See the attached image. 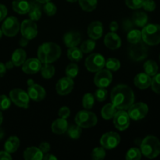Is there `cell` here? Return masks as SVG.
<instances>
[{"instance_id":"cell-9","label":"cell","mask_w":160,"mask_h":160,"mask_svg":"<svg viewBox=\"0 0 160 160\" xmlns=\"http://www.w3.org/2000/svg\"><path fill=\"white\" fill-rule=\"evenodd\" d=\"M20 28V23L17 17H9L5 20L2 25V31L7 37H14L19 32Z\"/></svg>"},{"instance_id":"cell-11","label":"cell","mask_w":160,"mask_h":160,"mask_svg":"<svg viewBox=\"0 0 160 160\" xmlns=\"http://www.w3.org/2000/svg\"><path fill=\"white\" fill-rule=\"evenodd\" d=\"M20 30L22 37L25 38L28 40H32L38 35L37 24H36L35 21L31 20V19L23 20L20 25Z\"/></svg>"},{"instance_id":"cell-23","label":"cell","mask_w":160,"mask_h":160,"mask_svg":"<svg viewBox=\"0 0 160 160\" xmlns=\"http://www.w3.org/2000/svg\"><path fill=\"white\" fill-rule=\"evenodd\" d=\"M68 129V122L67 119L59 118L54 120L52 124V131L56 134H62Z\"/></svg>"},{"instance_id":"cell-22","label":"cell","mask_w":160,"mask_h":160,"mask_svg":"<svg viewBox=\"0 0 160 160\" xmlns=\"http://www.w3.org/2000/svg\"><path fill=\"white\" fill-rule=\"evenodd\" d=\"M44 153L37 147H28L23 152V158L26 160H41L43 159Z\"/></svg>"},{"instance_id":"cell-42","label":"cell","mask_w":160,"mask_h":160,"mask_svg":"<svg viewBox=\"0 0 160 160\" xmlns=\"http://www.w3.org/2000/svg\"><path fill=\"white\" fill-rule=\"evenodd\" d=\"M44 12H45L47 16L48 17H52V16L55 15L56 13V10H57V8H56V5L54 3L51 2H48L45 3V6L43 7Z\"/></svg>"},{"instance_id":"cell-10","label":"cell","mask_w":160,"mask_h":160,"mask_svg":"<svg viewBox=\"0 0 160 160\" xmlns=\"http://www.w3.org/2000/svg\"><path fill=\"white\" fill-rule=\"evenodd\" d=\"M128 110L130 119L134 120H140L147 116L148 112V106L144 102L134 103Z\"/></svg>"},{"instance_id":"cell-1","label":"cell","mask_w":160,"mask_h":160,"mask_svg":"<svg viewBox=\"0 0 160 160\" xmlns=\"http://www.w3.org/2000/svg\"><path fill=\"white\" fill-rule=\"evenodd\" d=\"M110 98L117 109L128 110L134 103V93L128 85L119 84L112 88Z\"/></svg>"},{"instance_id":"cell-24","label":"cell","mask_w":160,"mask_h":160,"mask_svg":"<svg viewBox=\"0 0 160 160\" xmlns=\"http://www.w3.org/2000/svg\"><path fill=\"white\" fill-rule=\"evenodd\" d=\"M12 9L19 14L28 13L31 4L27 0H14L12 3Z\"/></svg>"},{"instance_id":"cell-55","label":"cell","mask_w":160,"mask_h":160,"mask_svg":"<svg viewBox=\"0 0 160 160\" xmlns=\"http://www.w3.org/2000/svg\"><path fill=\"white\" fill-rule=\"evenodd\" d=\"M28 39H27V38H22L21 39H20V45L21 47H25V46H27V45H28Z\"/></svg>"},{"instance_id":"cell-27","label":"cell","mask_w":160,"mask_h":160,"mask_svg":"<svg viewBox=\"0 0 160 160\" xmlns=\"http://www.w3.org/2000/svg\"><path fill=\"white\" fill-rule=\"evenodd\" d=\"M20 139L17 136H11L5 142L4 148L6 152L9 153H13L17 151L20 147Z\"/></svg>"},{"instance_id":"cell-14","label":"cell","mask_w":160,"mask_h":160,"mask_svg":"<svg viewBox=\"0 0 160 160\" xmlns=\"http://www.w3.org/2000/svg\"><path fill=\"white\" fill-rule=\"evenodd\" d=\"M114 126L119 131H125L130 126V117L128 112L120 109L113 117Z\"/></svg>"},{"instance_id":"cell-33","label":"cell","mask_w":160,"mask_h":160,"mask_svg":"<svg viewBox=\"0 0 160 160\" xmlns=\"http://www.w3.org/2000/svg\"><path fill=\"white\" fill-rule=\"evenodd\" d=\"M41 74L43 77L45 79H51L55 74V72H56V69L53 67L52 65H51L50 63H46L44 66H42V68L40 70Z\"/></svg>"},{"instance_id":"cell-18","label":"cell","mask_w":160,"mask_h":160,"mask_svg":"<svg viewBox=\"0 0 160 160\" xmlns=\"http://www.w3.org/2000/svg\"><path fill=\"white\" fill-rule=\"evenodd\" d=\"M104 44L109 49H118L121 46V39L115 32H109L105 36Z\"/></svg>"},{"instance_id":"cell-45","label":"cell","mask_w":160,"mask_h":160,"mask_svg":"<svg viewBox=\"0 0 160 160\" xmlns=\"http://www.w3.org/2000/svg\"><path fill=\"white\" fill-rule=\"evenodd\" d=\"M11 106V99L5 95H0V110H6Z\"/></svg>"},{"instance_id":"cell-31","label":"cell","mask_w":160,"mask_h":160,"mask_svg":"<svg viewBox=\"0 0 160 160\" xmlns=\"http://www.w3.org/2000/svg\"><path fill=\"white\" fill-rule=\"evenodd\" d=\"M144 70L145 73L149 75L150 77H153L158 73L159 70V67L158 64L155 62L154 60H147L144 64Z\"/></svg>"},{"instance_id":"cell-56","label":"cell","mask_w":160,"mask_h":160,"mask_svg":"<svg viewBox=\"0 0 160 160\" xmlns=\"http://www.w3.org/2000/svg\"><path fill=\"white\" fill-rule=\"evenodd\" d=\"M43 159L45 160H56L57 158L55 156H53L52 154H46V156H44Z\"/></svg>"},{"instance_id":"cell-34","label":"cell","mask_w":160,"mask_h":160,"mask_svg":"<svg viewBox=\"0 0 160 160\" xmlns=\"http://www.w3.org/2000/svg\"><path fill=\"white\" fill-rule=\"evenodd\" d=\"M128 41L130 44H135L142 41V31L135 29L128 31Z\"/></svg>"},{"instance_id":"cell-15","label":"cell","mask_w":160,"mask_h":160,"mask_svg":"<svg viewBox=\"0 0 160 160\" xmlns=\"http://www.w3.org/2000/svg\"><path fill=\"white\" fill-rule=\"evenodd\" d=\"M74 88V81L69 77H64L58 81L56 85V90L60 95H67L73 91Z\"/></svg>"},{"instance_id":"cell-4","label":"cell","mask_w":160,"mask_h":160,"mask_svg":"<svg viewBox=\"0 0 160 160\" xmlns=\"http://www.w3.org/2000/svg\"><path fill=\"white\" fill-rule=\"evenodd\" d=\"M142 38L146 45H156L160 43V25L146 24L142 31Z\"/></svg>"},{"instance_id":"cell-61","label":"cell","mask_w":160,"mask_h":160,"mask_svg":"<svg viewBox=\"0 0 160 160\" xmlns=\"http://www.w3.org/2000/svg\"><path fill=\"white\" fill-rule=\"evenodd\" d=\"M66 1L69 2H70V3H74V2H76L77 1H78V0H66Z\"/></svg>"},{"instance_id":"cell-53","label":"cell","mask_w":160,"mask_h":160,"mask_svg":"<svg viewBox=\"0 0 160 160\" xmlns=\"http://www.w3.org/2000/svg\"><path fill=\"white\" fill-rule=\"evenodd\" d=\"M118 28H119V25L117 22L116 21L111 22L110 24H109V29H110V31H112V32H115V31H117V30H118Z\"/></svg>"},{"instance_id":"cell-57","label":"cell","mask_w":160,"mask_h":160,"mask_svg":"<svg viewBox=\"0 0 160 160\" xmlns=\"http://www.w3.org/2000/svg\"><path fill=\"white\" fill-rule=\"evenodd\" d=\"M5 66H6V69H8V70H11V69L13 68L14 64H13V62H12V60H9V61H8V62H6Z\"/></svg>"},{"instance_id":"cell-3","label":"cell","mask_w":160,"mask_h":160,"mask_svg":"<svg viewBox=\"0 0 160 160\" xmlns=\"http://www.w3.org/2000/svg\"><path fill=\"white\" fill-rule=\"evenodd\" d=\"M141 152L148 159H154L160 154V142L153 135L144 138L141 144Z\"/></svg>"},{"instance_id":"cell-39","label":"cell","mask_w":160,"mask_h":160,"mask_svg":"<svg viewBox=\"0 0 160 160\" xmlns=\"http://www.w3.org/2000/svg\"><path fill=\"white\" fill-rule=\"evenodd\" d=\"M67 131L69 137L71 138L72 139H78L81 137L82 130H81V127H79L78 125H73L69 128Z\"/></svg>"},{"instance_id":"cell-37","label":"cell","mask_w":160,"mask_h":160,"mask_svg":"<svg viewBox=\"0 0 160 160\" xmlns=\"http://www.w3.org/2000/svg\"><path fill=\"white\" fill-rule=\"evenodd\" d=\"M83 106L85 109H91L95 104V96L91 93H87L84 95L82 100Z\"/></svg>"},{"instance_id":"cell-5","label":"cell","mask_w":160,"mask_h":160,"mask_svg":"<svg viewBox=\"0 0 160 160\" xmlns=\"http://www.w3.org/2000/svg\"><path fill=\"white\" fill-rule=\"evenodd\" d=\"M75 123L82 128H90L95 126L98 118L94 112L87 110H81L75 116Z\"/></svg>"},{"instance_id":"cell-63","label":"cell","mask_w":160,"mask_h":160,"mask_svg":"<svg viewBox=\"0 0 160 160\" xmlns=\"http://www.w3.org/2000/svg\"><path fill=\"white\" fill-rule=\"evenodd\" d=\"M159 60H160V56H159Z\"/></svg>"},{"instance_id":"cell-26","label":"cell","mask_w":160,"mask_h":160,"mask_svg":"<svg viewBox=\"0 0 160 160\" xmlns=\"http://www.w3.org/2000/svg\"><path fill=\"white\" fill-rule=\"evenodd\" d=\"M132 21L136 26L139 27V28H144L148 23V15L142 11H137L133 14Z\"/></svg>"},{"instance_id":"cell-60","label":"cell","mask_w":160,"mask_h":160,"mask_svg":"<svg viewBox=\"0 0 160 160\" xmlns=\"http://www.w3.org/2000/svg\"><path fill=\"white\" fill-rule=\"evenodd\" d=\"M2 120H3V116H2V112L0 111V125H1L2 123Z\"/></svg>"},{"instance_id":"cell-62","label":"cell","mask_w":160,"mask_h":160,"mask_svg":"<svg viewBox=\"0 0 160 160\" xmlns=\"http://www.w3.org/2000/svg\"><path fill=\"white\" fill-rule=\"evenodd\" d=\"M2 34H3V33H2V29H0V38H2Z\"/></svg>"},{"instance_id":"cell-8","label":"cell","mask_w":160,"mask_h":160,"mask_svg":"<svg viewBox=\"0 0 160 160\" xmlns=\"http://www.w3.org/2000/svg\"><path fill=\"white\" fill-rule=\"evenodd\" d=\"M9 98L11 101L20 108L28 109L29 107L30 97L28 92L20 88L12 89L9 92Z\"/></svg>"},{"instance_id":"cell-25","label":"cell","mask_w":160,"mask_h":160,"mask_svg":"<svg viewBox=\"0 0 160 160\" xmlns=\"http://www.w3.org/2000/svg\"><path fill=\"white\" fill-rule=\"evenodd\" d=\"M26 57L27 54L25 50H23V48H17L12 53L11 60L13 62L14 66H16V67H20V66L23 65V62H25Z\"/></svg>"},{"instance_id":"cell-19","label":"cell","mask_w":160,"mask_h":160,"mask_svg":"<svg viewBox=\"0 0 160 160\" xmlns=\"http://www.w3.org/2000/svg\"><path fill=\"white\" fill-rule=\"evenodd\" d=\"M88 34L93 40L99 39L103 34V25L100 21H93L88 28Z\"/></svg>"},{"instance_id":"cell-12","label":"cell","mask_w":160,"mask_h":160,"mask_svg":"<svg viewBox=\"0 0 160 160\" xmlns=\"http://www.w3.org/2000/svg\"><path fill=\"white\" fill-rule=\"evenodd\" d=\"M120 142L119 134L114 131H109L102 136L100 144L105 149H113L117 148Z\"/></svg>"},{"instance_id":"cell-6","label":"cell","mask_w":160,"mask_h":160,"mask_svg":"<svg viewBox=\"0 0 160 160\" xmlns=\"http://www.w3.org/2000/svg\"><path fill=\"white\" fill-rule=\"evenodd\" d=\"M148 47L144 42L140 41L135 44H131L129 47V56L133 61L139 62L144 60L148 56Z\"/></svg>"},{"instance_id":"cell-54","label":"cell","mask_w":160,"mask_h":160,"mask_svg":"<svg viewBox=\"0 0 160 160\" xmlns=\"http://www.w3.org/2000/svg\"><path fill=\"white\" fill-rule=\"evenodd\" d=\"M6 67L5 66L4 63L2 62H0V78L4 76L6 74Z\"/></svg>"},{"instance_id":"cell-2","label":"cell","mask_w":160,"mask_h":160,"mask_svg":"<svg viewBox=\"0 0 160 160\" xmlns=\"http://www.w3.org/2000/svg\"><path fill=\"white\" fill-rule=\"evenodd\" d=\"M61 48L54 42H45L38 49V59L43 64L52 63L61 56Z\"/></svg>"},{"instance_id":"cell-30","label":"cell","mask_w":160,"mask_h":160,"mask_svg":"<svg viewBox=\"0 0 160 160\" xmlns=\"http://www.w3.org/2000/svg\"><path fill=\"white\" fill-rule=\"evenodd\" d=\"M30 4H31V7L28 12L30 19L34 21H38L42 17V10H41L40 6L38 4H36L35 2H30Z\"/></svg>"},{"instance_id":"cell-35","label":"cell","mask_w":160,"mask_h":160,"mask_svg":"<svg viewBox=\"0 0 160 160\" xmlns=\"http://www.w3.org/2000/svg\"><path fill=\"white\" fill-rule=\"evenodd\" d=\"M105 67L110 71H117L120 68V62L115 58H109L106 60Z\"/></svg>"},{"instance_id":"cell-7","label":"cell","mask_w":160,"mask_h":160,"mask_svg":"<svg viewBox=\"0 0 160 160\" xmlns=\"http://www.w3.org/2000/svg\"><path fill=\"white\" fill-rule=\"evenodd\" d=\"M105 62L106 59L100 53H92L86 58L84 65L88 71L96 73L98 70L103 69L105 67Z\"/></svg>"},{"instance_id":"cell-28","label":"cell","mask_w":160,"mask_h":160,"mask_svg":"<svg viewBox=\"0 0 160 160\" xmlns=\"http://www.w3.org/2000/svg\"><path fill=\"white\" fill-rule=\"evenodd\" d=\"M117 112V109L116 108V106L111 102V103H108V104H106V106H103L101 111V115L103 119L108 120L113 118V117L115 116L116 112Z\"/></svg>"},{"instance_id":"cell-20","label":"cell","mask_w":160,"mask_h":160,"mask_svg":"<svg viewBox=\"0 0 160 160\" xmlns=\"http://www.w3.org/2000/svg\"><path fill=\"white\" fill-rule=\"evenodd\" d=\"M81 34L77 31H69L63 36L64 43L68 48L78 46L81 42Z\"/></svg>"},{"instance_id":"cell-50","label":"cell","mask_w":160,"mask_h":160,"mask_svg":"<svg viewBox=\"0 0 160 160\" xmlns=\"http://www.w3.org/2000/svg\"><path fill=\"white\" fill-rule=\"evenodd\" d=\"M7 8L4 5L0 4V22L6 18V15H7Z\"/></svg>"},{"instance_id":"cell-36","label":"cell","mask_w":160,"mask_h":160,"mask_svg":"<svg viewBox=\"0 0 160 160\" xmlns=\"http://www.w3.org/2000/svg\"><path fill=\"white\" fill-rule=\"evenodd\" d=\"M95 42L93 39H88L83 42L81 45V49L84 53H90L95 49Z\"/></svg>"},{"instance_id":"cell-43","label":"cell","mask_w":160,"mask_h":160,"mask_svg":"<svg viewBox=\"0 0 160 160\" xmlns=\"http://www.w3.org/2000/svg\"><path fill=\"white\" fill-rule=\"evenodd\" d=\"M108 92L106 88H98L95 92V98L98 102H103L107 98Z\"/></svg>"},{"instance_id":"cell-16","label":"cell","mask_w":160,"mask_h":160,"mask_svg":"<svg viewBox=\"0 0 160 160\" xmlns=\"http://www.w3.org/2000/svg\"><path fill=\"white\" fill-rule=\"evenodd\" d=\"M28 94L30 98L35 102H40L45 98L46 92L45 88L40 84H32L28 86Z\"/></svg>"},{"instance_id":"cell-17","label":"cell","mask_w":160,"mask_h":160,"mask_svg":"<svg viewBox=\"0 0 160 160\" xmlns=\"http://www.w3.org/2000/svg\"><path fill=\"white\" fill-rule=\"evenodd\" d=\"M22 70L27 74H34L40 71L42 68V62L38 59L31 58L25 60L23 63Z\"/></svg>"},{"instance_id":"cell-59","label":"cell","mask_w":160,"mask_h":160,"mask_svg":"<svg viewBox=\"0 0 160 160\" xmlns=\"http://www.w3.org/2000/svg\"><path fill=\"white\" fill-rule=\"evenodd\" d=\"M4 135H5L4 131H3V129L0 128V140H1L3 137H4Z\"/></svg>"},{"instance_id":"cell-47","label":"cell","mask_w":160,"mask_h":160,"mask_svg":"<svg viewBox=\"0 0 160 160\" xmlns=\"http://www.w3.org/2000/svg\"><path fill=\"white\" fill-rule=\"evenodd\" d=\"M142 7L144 8L145 10L148 11V12H152L156 9V4L154 0H144Z\"/></svg>"},{"instance_id":"cell-51","label":"cell","mask_w":160,"mask_h":160,"mask_svg":"<svg viewBox=\"0 0 160 160\" xmlns=\"http://www.w3.org/2000/svg\"><path fill=\"white\" fill-rule=\"evenodd\" d=\"M38 148L43 153H48L50 150V145L48 142H42L40 144Z\"/></svg>"},{"instance_id":"cell-38","label":"cell","mask_w":160,"mask_h":160,"mask_svg":"<svg viewBox=\"0 0 160 160\" xmlns=\"http://www.w3.org/2000/svg\"><path fill=\"white\" fill-rule=\"evenodd\" d=\"M127 160H139L142 158L141 150L138 148H131L127 152L125 156Z\"/></svg>"},{"instance_id":"cell-21","label":"cell","mask_w":160,"mask_h":160,"mask_svg":"<svg viewBox=\"0 0 160 160\" xmlns=\"http://www.w3.org/2000/svg\"><path fill=\"white\" fill-rule=\"evenodd\" d=\"M134 85L139 89H146L151 86L152 78L145 73H140L135 76L134 79Z\"/></svg>"},{"instance_id":"cell-52","label":"cell","mask_w":160,"mask_h":160,"mask_svg":"<svg viewBox=\"0 0 160 160\" xmlns=\"http://www.w3.org/2000/svg\"><path fill=\"white\" fill-rule=\"evenodd\" d=\"M12 159V156H10V153L8 152L1 151L0 152V160H10Z\"/></svg>"},{"instance_id":"cell-29","label":"cell","mask_w":160,"mask_h":160,"mask_svg":"<svg viewBox=\"0 0 160 160\" xmlns=\"http://www.w3.org/2000/svg\"><path fill=\"white\" fill-rule=\"evenodd\" d=\"M84 52L81 51V48H78L77 46L69 48L67 50V57L70 60L73 62H80L82 59Z\"/></svg>"},{"instance_id":"cell-58","label":"cell","mask_w":160,"mask_h":160,"mask_svg":"<svg viewBox=\"0 0 160 160\" xmlns=\"http://www.w3.org/2000/svg\"><path fill=\"white\" fill-rule=\"evenodd\" d=\"M36 2H38V3H41V4H45V3L48 2H50L51 0H35Z\"/></svg>"},{"instance_id":"cell-49","label":"cell","mask_w":160,"mask_h":160,"mask_svg":"<svg viewBox=\"0 0 160 160\" xmlns=\"http://www.w3.org/2000/svg\"><path fill=\"white\" fill-rule=\"evenodd\" d=\"M134 23H133L132 20H125L123 22V24H122V27H123V30H124L125 31H130L131 30L133 29L134 28Z\"/></svg>"},{"instance_id":"cell-46","label":"cell","mask_w":160,"mask_h":160,"mask_svg":"<svg viewBox=\"0 0 160 160\" xmlns=\"http://www.w3.org/2000/svg\"><path fill=\"white\" fill-rule=\"evenodd\" d=\"M126 5L132 9H138L142 7L144 0H125Z\"/></svg>"},{"instance_id":"cell-32","label":"cell","mask_w":160,"mask_h":160,"mask_svg":"<svg viewBox=\"0 0 160 160\" xmlns=\"http://www.w3.org/2000/svg\"><path fill=\"white\" fill-rule=\"evenodd\" d=\"M81 9L86 12H92L97 7L98 0H78Z\"/></svg>"},{"instance_id":"cell-41","label":"cell","mask_w":160,"mask_h":160,"mask_svg":"<svg viewBox=\"0 0 160 160\" xmlns=\"http://www.w3.org/2000/svg\"><path fill=\"white\" fill-rule=\"evenodd\" d=\"M106 157V150L102 147H96L92 152V159L94 160H102Z\"/></svg>"},{"instance_id":"cell-48","label":"cell","mask_w":160,"mask_h":160,"mask_svg":"<svg viewBox=\"0 0 160 160\" xmlns=\"http://www.w3.org/2000/svg\"><path fill=\"white\" fill-rule=\"evenodd\" d=\"M70 115V109L67 106H62L59 110V117L60 118L67 119Z\"/></svg>"},{"instance_id":"cell-40","label":"cell","mask_w":160,"mask_h":160,"mask_svg":"<svg viewBox=\"0 0 160 160\" xmlns=\"http://www.w3.org/2000/svg\"><path fill=\"white\" fill-rule=\"evenodd\" d=\"M78 72H79V67L77 65L76 63H70L66 67V70H65V73H66V76L69 77V78H73L75 77H77V75L78 74Z\"/></svg>"},{"instance_id":"cell-13","label":"cell","mask_w":160,"mask_h":160,"mask_svg":"<svg viewBox=\"0 0 160 160\" xmlns=\"http://www.w3.org/2000/svg\"><path fill=\"white\" fill-rule=\"evenodd\" d=\"M112 81V74L108 69H102L96 72L94 82L98 88H107Z\"/></svg>"},{"instance_id":"cell-44","label":"cell","mask_w":160,"mask_h":160,"mask_svg":"<svg viewBox=\"0 0 160 160\" xmlns=\"http://www.w3.org/2000/svg\"><path fill=\"white\" fill-rule=\"evenodd\" d=\"M152 89L156 93L160 95V73H156L152 79Z\"/></svg>"}]
</instances>
